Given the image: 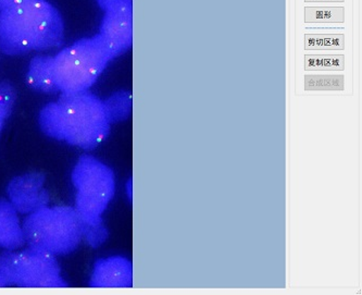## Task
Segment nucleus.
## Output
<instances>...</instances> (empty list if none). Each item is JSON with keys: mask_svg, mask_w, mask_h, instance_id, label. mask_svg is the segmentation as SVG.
<instances>
[{"mask_svg": "<svg viewBox=\"0 0 362 295\" xmlns=\"http://www.w3.org/2000/svg\"><path fill=\"white\" fill-rule=\"evenodd\" d=\"M14 94L9 86H0V131L9 116L10 109L13 104Z\"/></svg>", "mask_w": 362, "mask_h": 295, "instance_id": "nucleus-14", "label": "nucleus"}, {"mask_svg": "<svg viewBox=\"0 0 362 295\" xmlns=\"http://www.w3.org/2000/svg\"><path fill=\"white\" fill-rule=\"evenodd\" d=\"M115 58L98 34L76 40L54 56L58 91L78 93L90 90Z\"/></svg>", "mask_w": 362, "mask_h": 295, "instance_id": "nucleus-3", "label": "nucleus"}, {"mask_svg": "<svg viewBox=\"0 0 362 295\" xmlns=\"http://www.w3.org/2000/svg\"><path fill=\"white\" fill-rule=\"evenodd\" d=\"M38 122L48 137L86 151L104 142L111 127L104 100L90 91L62 93L58 100L42 107Z\"/></svg>", "mask_w": 362, "mask_h": 295, "instance_id": "nucleus-1", "label": "nucleus"}, {"mask_svg": "<svg viewBox=\"0 0 362 295\" xmlns=\"http://www.w3.org/2000/svg\"><path fill=\"white\" fill-rule=\"evenodd\" d=\"M307 1H309V3H311V1H325V3H329V1H332V3H339V1H343V0H307Z\"/></svg>", "mask_w": 362, "mask_h": 295, "instance_id": "nucleus-19", "label": "nucleus"}, {"mask_svg": "<svg viewBox=\"0 0 362 295\" xmlns=\"http://www.w3.org/2000/svg\"><path fill=\"white\" fill-rule=\"evenodd\" d=\"M25 243L52 255H66L80 245L82 222L76 208L54 206L40 208L24 220Z\"/></svg>", "mask_w": 362, "mask_h": 295, "instance_id": "nucleus-4", "label": "nucleus"}, {"mask_svg": "<svg viewBox=\"0 0 362 295\" xmlns=\"http://www.w3.org/2000/svg\"><path fill=\"white\" fill-rule=\"evenodd\" d=\"M0 272L8 287L58 289L69 286L54 255L31 246L21 252L5 253L0 258Z\"/></svg>", "mask_w": 362, "mask_h": 295, "instance_id": "nucleus-6", "label": "nucleus"}, {"mask_svg": "<svg viewBox=\"0 0 362 295\" xmlns=\"http://www.w3.org/2000/svg\"><path fill=\"white\" fill-rule=\"evenodd\" d=\"M105 110L109 122H122L132 112V94L129 91H118L104 100Z\"/></svg>", "mask_w": 362, "mask_h": 295, "instance_id": "nucleus-12", "label": "nucleus"}, {"mask_svg": "<svg viewBox=\"0 0 362 295\" xmlns=\"http://www.w3.org/2000/svg\"><path fill=\"white\" fill-rule=\"evenodd\" d=\"M98 35L115 57H119L132 47V0H125L123 3L105 10Z\"/></svg>", "mask_w": 362, "mask_h": 295, "instance_id": "nucleus-7", "label": "nucleus"}, {"mask_svg": "<svg viewBox=\"0 0 362 295\" xmlns=\"http://www.w3.org/2000/svg\"><path fill=\"white\" fill-rule=\"evenodd\" d=\"M26 82L36 92L54 94L59 92L57 88L54 74V57L36 56L30 62Z\"/></svg>", "mask_w": 362, "mask_h": 295, "instance_id": "nucleus-11", "label": "nucleus"}, {"mask_svg": "<svg viewBox=\"0 0 362 295\" xmlns=\"http://www.w3.org/2000/svg\"><path fill=\"white\" fill-rule=\"evenodd\" d=\"M76 190V210L83 230L105 226L103 215L115 196V173L90 155L80 157L72 171Z\"/></svg>", "mask_w": 362, "mask_h": 295, "instance_id": "nucleus-5", "label": "nucleus"}, {"mask_svg": "<svg viewBox=\"0 0 362 295\" xmlns=\"http://www.w3.org/2000/svg\"><path fill=\"white\" fill-rule=\"evenodd\" d=\"M307 21L341 22L344 19L343 9L339 8H308L306 11Z\"/></svg>", "mask_w": 362, "mask_h": 295, "instance_id": "nucleus-13", "label": "nucleus"}, {"mask_svg": "<svg viewBox=\"0 0 362 295\" xmlns=\"http://www.w3.org/2000/svg\"><path fill=\"white\" fill-rule=\"evenodd\" d=\"M22 0H0V11L21 3Z\"/></svg>", "mask_w": 362, "mask_h": 295, "instance_id": "nucleus-16", "label": "nucleus"}, {"mask_svg": "<svg viewBox=\"0 0 362 295\" xmlns=\"http://www.w3.org/2000/svg\"><path fill=\"white\" fill-rule=\"evenodd\" d=\"M45 181V175L40 173H26L10 181L7 193L10 203L18 213L30 215L48 206L50 196L44 187Z\"/></svg>", "mask_w": 362, "mask_h": 295, "instance_id": "nucleus-8", "label": "nucleus"}, {"mask_svg": "<svg viewBox=\"0 0 362 295\" xmlns=\"http://www.w3.org/2000/svg\"><path fill=\"white\" fill-rule=\"evenodd\" d=\"M25 244L19 213L9 201L0 199V248L16 250Z\"/></svg>", "mask_w": 362, "mask_h": 295, "instance_id": "nucleus-10", "label": "nucleus"}, {"mask_svg": "<svg viewBox=\"0 0 362 295\" xmlns=\"http://www.w3.org/2000/svg\"><path fill=\"white\" fill-rule=\"evenodd\" d=\"M127 187H129V190H127V195H129V199H132V181H129V183H127Z\"/></svg>", "mask_w": 362, "mask_h": 295, "instance_id": "nucleus-17", "label": "nucleus"}, {"mask_svg": "<svg viewBox=\"0 0 362 295\" xmlns=\"http://www.w3.org/2000/svg\"><path fill=\"white\" fill-rule=\"evenodd\" d=\"M64 40L62 16L47 0H22L0 11V50L6 54L60 47Z\"/></svg>", "mask_w": 362, "mask_h": 295, "instance_id": "nucleus-2", "label": "nucleus"}, {"mask_svg": "<svg viewBox=\"0 0 362 295\" xmlns=\"http://www.w3.org/2000/svg\"><path fill=\"white\" fill-rule=\"evenodd\" d=\"M123 1H125V0H97V4L105 11V10L109 9V8L113 7V6L123 3Z\"/></svg>", "mask_w": 362, "mask_h": 295, "instance_id": "nucleus-15", "label": "nucleus"}, {"mask_svg": "<svg viewBox=\"0 0 362 295\" xmlns=\"http://www.w3.org/2000/svg\"><path fill=\"white\" fill-rule=\"evenodd\" d=\"M6 287H8L7 282H6L3 274H1V272H0V288H6Z\"/></svg>", "mask_w": 362, "mask_h": 295, "instance_id": "nucleus-18", "label": "nucleus"}, {"mask_svg": "<svg viewBox=\"0 0 362 295\" xmlns=\"http://www.w3.org/2000/svg\"><path fill=\"white\" fill-rule=\"evenodd\" d=\"M133 286L132 262L122 256L97 260L90 278V287L98 289H123Z\"/></svg>", "mask_w": 362, "mask_h": 295, "instance_id": "nucleus-9", "label": "nucleus"}]
</instances>
